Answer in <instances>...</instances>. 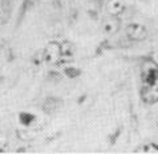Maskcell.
I'll return each instance as SVG.
<instances>
[{
    "mask_svg": "<svg viewBox=\"0 0 158 154\" xmlns=\"http://www.w3.org/2000/svg\"><path fill=\"white\" fill-rule=\"evenodd\" d=\"M6 145H7V139H6V137L0 135V152H4V149H6Z\"/></svg>",
    "mask_w": 158,
    "mask_h": 154,
    "instance_id": "9c48e42d",
    "label": "cell"
},
{
    "mask_svg": "<svg viewBox=\"0 0 158 154\" xmlns=\"http://www.w3.org/2000/svg\"><path fill=\"white\" fill-rule=\"evenodd\" d=\"M125 10V4L122 0H109L106 3V12L110 16H120Z\"/></svg>",
    "mask_w": 158,
    "mask_h": 154,
    "instance_id": "5b68a950",
    "label": "cell"
},
{
    "mask_svg": "<svg viewBox=\"0 0 158 154\" xmlns=\"http://www.w3.org/2000/svg\"><path fill=\"white\" fill-rule=\"evenodd\" d=\"M61 48H63V55H71L73 52V45L71 43H64Z\"/></svg>",
    "mask_w": 158,
    "mask_h": 154,
    "instance_id": "ba28073f",
    "label": "cell"
},
{
    "mask_svg": "<svg viewBox=\"0 0 158 154\" xmlns=\"http://www.w3.org/2000/svg\"><path fill=\"white\" fill-rule=\"evenodd\" d=\"M121 27V20L118 19V16H106L101 23V31L106 36H113L116 35Z\"/></svg>",
    "mask_w": 158,
    "mask_h": 154,
    "instance_id": "277c9868",
    "label": "cell"
},
{
    "mask_svg": "<svg viewBox=\"0 0 158 154\" xmlns=\"http://www.w3.org/2000/svg\"><path fill=\"white\" fill-rule=\"evenodd\" d=\"M142 89L141 97L146 104L158 101V67L153 61H145L142 67Z\"/></svg>",
    "mask_w": 158,
    "mask_h": 154,
    "instance_id": "6da1fadb",
    "label": "cell"
},
{
    "mask_svg": "<svg viewBox=\"0 0 158 154\" xmlns=\"http://www.w3.org/2000/svg\"><path fill=\"white\" fill-rule=\"evenodd\" d=\"M63 48L61 44L56 41L48 43L43 52V60L44 63L48 65H57L61 60H63Z\"/></svg>",
    "mask_w": 158,
    "mask_h": 154,
    "instance_id": "7a4b0ae2",
    "label": "cell"
},
{
    "mask_svg": "<svg viewBox=\"0 0 158 154\" xmlns=\"http://www.w3.org/2000/svg\"><path fill=\"white\" fill-rule=\"evenodd\" d=\"M126 36L131 41H142L148 37V29L139 23H130L126 27Z\"/></svg>",
    "mask_w": 158,
    "mask_h": 154,
    "instance_id": "3957f363",
    "label": "cell"
},
{
    "mask_svg": "<svg viewBox=\"0 0 158 154\" xmlns=\"http://www.w3.org/2000/svg\"><path fill=\"white\" fill-rule=\"evenodd\" d=\"M135 152H141V153H158V146L156 144H146L137 149Z\"/></svg>",
    "mask_w": 158,
    "mask_h": 154,
    "instance_id": "52a82bcc",
    "label": "cell"
},
{
    "mask_svg": "<svg viewBox=\"0 0 158 154\" xmlns=\"http://www.w3.org/2000/svg\"><path fill=\"white\" fill-rule=\"evenodd\" d=\"M60 105H61L60 100L53 98V97H49V98H47L45 101H44L43 110L47 112V113H53L55 110H57V109L60 108Z\"/></svg>",
    "mask_w": 158,
    "mask_h": 154,
    "instance_id": "8992f818",
    "label": "cell"
}]
</instances>
